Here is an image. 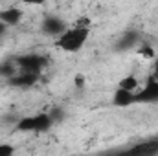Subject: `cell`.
I'll return each instance as SVG.
<instances>
[{
  "mask_svg": "<svg viewBox=\"0 0 158 156\" xmlns=\"http://www.w3.org/2000/svg\"><path fill=\"white\" fill-rule=\"evenodd\" d=\"M153 77L158 79V63H156V66H155V70H153Z\"/></svg>",
  "mask_w": 158,
  "mask_h": 156,
  "instance_id": "obj_19",
  "label": "cell"
},
{
  "mask_svg": "<svg viewBox=\"0 0 158 156\" xmlns=\"http://www.w3.org/2000/svg\"><path fill=\"white\" fill-rule=\"evenodd\" d=\"M6 30H7V26L0 20V35H4V33H6Z\"/></svg>",
  "mask_w": 158,
  "mask_h": 156,
  "instance_id": "obj_18",
  "label": "cell"
},
{
  "mask_svg": "<svg viewBox=\"0 0 158 156\" xmlns=\"http://www.w3.org/2000/svg\"><path fill=\"white\" fill-rule=\"evenodd\" d=\"M118 86L123 88V90H129V92H136L138 86H140V81H138V77H134V76H125V77L119 79Z\"/></svg>",
  "mask_w": 158,
  "mask_h": 156,
  "instance_id": "obj_11",
  "label": "cell"
},
{
  "mask_svg": "<svg viewBox=\"0 0 158 156\" xmlns=\"http://www.w3.org/2000/svg\"><path fill=\"white\" fill-rule=\"evenodd\" d=\"M15 74H19V66L17 63H11V61H6V63H0V76L6 79L13 77Z\"/></svg>",
  "mask_w": 158,
  "mask_h": 156,
  "instance_id": "obj_12",
  "label": "cell"
},
{
  "mask_svg": "<svg viewBox=\"0 0 158 156\" xmlns=\"http://www.w3.org/2000/svg\"><path fill=\"white\" fill-rule=\"evenodd\" d=\"M37 81H39V74L20 72V70H19V74H15L13 77L7 79L9 86H13V88H30V86H33Z\"/></svg>",
  "mask_w": 158,
  "mask_h": 156,
  "instance_id": "obj_6",
  "label": "cell"
},
{
  "mask_svg": "<svg viewBox=\"0 0 158 156\" xmlns=\"http://www.w3.org/2000/svg\"><path fill=\"white\" fill-rule=\"evenodd\" d=\"M112 105L118 107V109H127V107L136 105V101H134V92L123 90V88L118 86V90L114 92V97H112Z\"/></svg>",
  "mask_w": 158,
  "mask_h": 156,
  "instance_id": "obj_8",
  "label": "cell"
},
{
  "mask_svg": "<svg viewBox=\"0 0 158 156\" xmlns=\"http://www.w3.org/2000/svg\"><path fill=\"white\" fill-rule=\"evenodd\" d=\"M13 153H15V149L11 145H7V143H2L0 145V154H13Z\"/></svg>",
  "mask_w": 158,
  "mask_h": 156,
  "instance_id": "obj_14",
  "label": "cell"
},
{
  "mask_svg": "<svg viewBox=\"0 0 158 156\" xmlns=\"http://www.w3.org/2000/svg\"><path fill=\"white\" fill-rule=\"evenodd\" d=\"M50 116H52V119H53V123H55V121H59V119L63 117V112H61L59 109H53V110H50Z\"/></svg>",
  "mask_w": 158,
  "mask_h": 156,
  "instance_id": "obj_15",
  "label": "cell"
},
{
  "mask_svg": "<svg viewBox=\"0 0 158 156\" xmlns=\"http://www.w3.org/2000/svg\"><path fill=\"white\" fill-rule=\"evenodd\" d=\"M138 44H140V35H138L136 31L129 30V31H125V33H123L118 40H116L114 50H116V51H127V50L136 48Z\"/></svg>",
  "mask_w": 158,
  "mask_h": 156,
  "instance_id": "obj_7",
  "label": "cell"
},
{
  "mask_svg": "<svg viewBox=\"0 0 158 156\" xmlns=\"http://www.w3.org/2000/svg\"><path fill=\"white\" fill-rule=\"evenodd\" d=\"M42 33L44 35H48V37H59L68 26H66V22L63 20V18H59V17H53V15H50V17H46L44 20H42Z\"/></svg>",
  "mask_w": 158,
  "mask_h": 156,
  "instance_id": "obj_5",
  "label": "cell"
},
{
  "mask_svg": "<svg viewBox=\"0 0 158 156\" xmlns=\"http://www.w3.org/2000/svg\"><path fill=\"white\" fill-rule=\"evenodd\" d=\"M17 66L20 72H31V74H40L46 64H48V59L42 57L39 53H26V55H19L15 59Z\"/></svg>",
  "mask_w": 158,
  "mask_h": 156,
  "instance_id": "obj_4",
  "label": "cell"
},
{
  "mask_svg": "<svg viewBox=\"0 0 158 156\" xmlns=\"http://www.w3.org/2000/svg\"><path fill=\"white\" fill-rule=\"evenodd\" d=\"M20 18H22V9H19V7H6V9H2L0 11V20L9 28V26H17L19 22H20Z\"/></svg>",
  "mask_w": 158,
  "mask_h": 156,
  "instance_id": "obj_9",
  "label": "cell"
},
{
  "mask_svg": "<svg viewBox=\"0 0 158 156\" xmlns=\"http://www.w3.org/2000/svg\"><path fill=\"white\" fill-rule=\"evenodd\" d=\"M24 6H42L46 4V0H22Z\"/></svg>",
  "mask_w": 158,
  "mask_h": 156,
  "instance_id": "obj_16",
  "label": "cell"
},
{
  "mask_svg": "<svg viewBox=\"0 0 158 156\" xmlns=\"http://www.w3.org/2000/svg\"><path fill=\"white\" fill-rule=\"evenodd\" d=\"M138 53L142 57H145V59H155V48H151L149 44H142L138 48Z\"/></svg>",
  "mask_w": 158,
  "mask_h": 156,
  "instance_id": "obj_13",
  "label": "cell"
},
{
  "mask_svg": "<svg viewBox=\"0 0 158 156\" xmlns=\"http://www.w3.org/2000/svg\"><path fill=\"white\" fill-rule=\"evenodd\" d=\"M53 127V119L50 116V112H39V114H31V116H24L17 119L15 129L20 132H48Z\"/></svg>",
  "mask_w": 158,
  "mask_h": 156,
  "instance_id": "obj_2",
  "label": "cell"
},
{
  "mask_svg": "<svg viewBox=\"0 0 158 156\" xmlns=\"http://www.w3.org/2000/svg\"><path fill=\"white\" fill-rule=\"evenodd\" d=\"M88 37H90V28L72 26V28H66L57 39L53 40V46L63 50V51L76 53V51H81L85 48Z\"/></svg>",
  "mask_w": 158,
  "mask_h": 156,
  "instance_id": "obj_1",
  "label": "cell"
},
{
  "mask_svg": "<svg viewBox=\"0 0 158 156\" xmlns=\"http://www.w3.org/2000/svg\"><path fill=\"white\" fill-rule=\"evenodd\" d=\"M134 101L136 105H156L158 103V79L151 77L145 81L142 88L134 92Z\"/></svg>",
  "mask_w": 158,
  "mask_h": 156,
  "instance_id": "obj_3",
  "label": "cell"
},
{
  "mask_svg": "<svg viewBox=\"0 0 158 156\" xmlns=\"http://www.w3.org/2000/svg\"><path fill=\"white\" fill-rule=\"evenodd\" d=\"M131 153H134V154H145V156L158 154V140H151V142H142V143L134 145V147L131 149Z\"/></svg>",
  "mask_w": 158,
  "mask_h": 156,
  "instance_id": "obj_10",
  "label": "cell"
},
{
  "mask_svg": "<svg viewBox=\"0 0 158 156\" xmlns=\"http://www.w3.org/2000/svg\"><path fill=\"white\" fill-rule=\"evenodd\" d=\"M74 83H76L77 88H83V86H85V77H83V76H76V77H74Z\"/></svg>",
  "mask_w": 158,
  "mask_h": 156,
  "instance_id": "obj_17",
  "label": "cell"
}]
</instances>
